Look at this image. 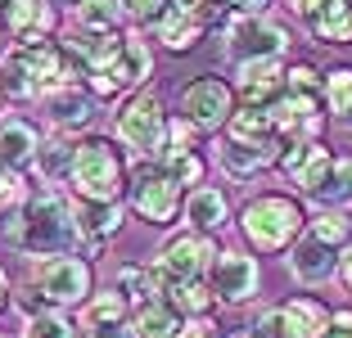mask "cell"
<instances>
[{"mask_svg": "<svg viewBox=\"0 0 352 338\" xmlns=\"http://www.w3.org/2000/svg\"><path fill=\"white\" fill-rule=\"evenodd\" d=\"M5 244H14L19 253L32 257H54V253H73L77 248V216H73V199L63 190L36 185L14 212H5L0 221Z\"/></svg>", "mask_w": 352, "mask_h": 338, "instance_id": "obj_1", "label": "cell"}, {"mask_svg": "<svg viewBox=\"0 0 352 338\" xmlns=\"http://www.w3.org/2000/svg\"><path fill=\"white\" fill-rule=\"evenodd\" d=\"M73 77H82V72H77L73 54L63 50V41L28 36V41H14L5 63H0V95L5 100H45Z\"/></svg>", "mask_w": 352, "mask_h": 338, "instance_id": "obj_2", "label": "cell"}, {"mask_svg": "<svg viewBox=\"0 0 352 338\" xmlns=\"http://www.w3.org/2000/svg\"><path fill=\"white\" fill-rule=\"evenodd\" d=\"M126 185H131V163L122 158V149L104 135H82L73 154V176H68V199H77V203H122Z\"/></svg>", "mask_w": 352, "mask_h": 338, "instance_id": "obj_3", "label": "cell"}, {"mask_svg": "<svg viewBox=\"0 0 352 338\" xmlns=\"http://www.w3.org/2000/svg\"><path fill=\"white\" fill-rule=\"evenodd\" d=\"M239 235L244 244L253 248L258 257H271V253H289L302 235H307V212L294 194H253L249 203L239 207Z\"/></svg>", "mask_w": 352, "mask_h": 338, "instance_id": "obj_4", "label": "cell"}, {"mask_svg": "<svg viewBox=\"0 0 352 338\" xmlns=\"http://www.w3.org/2000/svg\"><path fill=\"white\" fill-rule=\"evenodd\" d=\"M28 284L41 289V297L54 311H82L95 297V267L86 253H54L36 257V267L28 271Z\"/></svg>", "mask_w": 352, "mask_h": 338, "instance_id": "obj_5", "label": "cell"}, {"mask_svg": "<svg viewBox=\"0 0 352 338\" xmlns=\"http://www.w3.org/2000/svg\"><path fill=\"white\" fill-rule=\"evenodd\" d=\"M186 185L176 181L158 158H135L131 163V185H126V203L145 225H172L176 216L186 212Z\"/></svg>", "mask_w": 352, "mask_h": 338, "instance_id": "obj_6", "label": "cell"}, {"mask_svg": "<svg viewBox=\"0 0 352 338\" xmlns=\"http://www.w3.org/2000/svg\"><path fill=\"white\" fill-rule=\"evenodd\" d=\"M167 126H172V113L163 109V100H158L154 91H135V95H126V100L118 104L113 135L135 158H163Z\"/></svg>", "mask_w": 352, "mask_h": 338, "instance_id": "obj_7", "label": "cell"}, {"mask_svg": "<svg viewBox=\"0 0 352 338\" xmlns=\"http://www.w3.org/2000/svg\"><path fill=\"white\" fill-rule=\"evenodd\" d=\"M289 27L267 14H235L221 23V45H226L230 63H249V59H285L289 50Z\"/></svg>", "mask_w": 352, "mask_h": 338, "instance_id": "obj_8", "label": "cell"}, {"mask_svg": "<svg viewBox=\"0 0 352 338\" xmlns=\"http://www.w3.org/2000/svg\"><path fill=\"white\" fill-rule=\"evenodd\" d=\"M149 72H154V50H149V41L140 32H126L122 54H118L113 63H104L100 72H91V77H86V91H91L95 100H126V95L145 91Z\"/></svg>", "mask_w": 352, "mask_h": 338, "instance_id": "obj_9", "label": "cell"}, {"mask_svg": "<svg viewBox=\"0 0 352 338\" xmlns=\"http://www.w3.org/2000/svg\"><path fill=\"white\" fill-rule=\"evenodd\" d=\"M181 113L199 131H226L230 117L239 113V95H235V82L217 77V72H204L181 91Z\"/></svg>", "mask_w": 352, "mask_h": 338, "instance_id": "obj_10", "label": "cell"}, {"mask_svg": "<svg viewBox=\"0 0 352 338\" xmlns=\"http://www.w3.org/2000/svg\"><path fill=\"white\" fill-rule=\"evenodd\" d=\"M217 235H199V230H181L158 248L154 267L163 271L167 284H186V280H208L212 262H217Z\"/></svg>", "mask_w": 352, "mask_h": 338, "instance_id": "obj_11", "label": "cell"}, {"mask_svg": "<svg viewBox=\"0 0 352 338\" xmlns=\"http://www.w3.org/2000/svg\"><path fill=\"white\" fill-rule=\"evenodd\" d=\"M271 117H276L280 135H285L289 144L294 140H321L325 117H330V104H325V95H316V91H289V86H285V95L271 104Z\"/></svg>", "mask_w": 352, "mask_h": 338, "instance_id": "obj_12", "label": "cell"}, {"mask_svg": "<svg viewBox=\"0 0 352 338\" xmlns=\"http://www.w3.org/2000/svg\"><path fill=\"white\" fill-rule=\"evenodd\" d=\"M208 284H212V293H217L221 307H244V302H253L258 297V257L239 253V248H221L217 262H212V275H208Z\"/></svg>", "mask_w": 352, "mask_h": 338, "instance_id": "obj_13", "label": "cell"}, {"mask_svg": "<svg viewBox=\"0 0 352 338\" xmlns=\"http://www.w3.org/2000/svg\"><path fill=\"white\" fill-rule=\"evenodd\" d=\"M41 113H45V122H50L54 135H68V140H73V135H82V131L95 126V95L86 91V86L68 82V86L45 95Z\"/></svg>", "mask_w": 352, "mask_h": 338, "instance_id": "obj_14", "label": "cell"}, {"mask_svg": "<svg viewBox=\"0 0 352 338\" xmlns=\"http://www.w3.org/2000/svg\"><path fill=\"white\" fill-rule=\"evenodd\" d=\"M285 82H289V63H285V59H249V63H235V95L244 104L271 109V104L285 95Z\"/></svg>", "mask_w": 352, "mask_h": 338, "instance_id": "obj_15", "label": "cell"}, {"mask_svg": "<svg viewBox=\"0 0 352 338\" xmlns=\"http://www.w3.org/2000/svg\"><path fill=\"white\" fill-rule=\"evenodd\" d=\"M73 216H77V244L86 248V257H100L109 248V239L122 230V203H77L73 199Z\"/></svg>", "mask_w": 352, "mask_h": 338, "instance_id": "obj_16", "label": "cell"}, {"mask_svg": "<svg viewBox=\"0 0 352 338\" xmlns=\"http://www.w3.org/2000/svg\"><path fill=\"white\" fill-rule=\"evenodd\" d=\"M59 14L50 0H0V27L10 41H28V36H50Z\"/></svg>", "mask_w": 352, "mask_h": 338, "instance_id": "obj_17", "label": "cell"}, {"mask_svg": "<svg viewBox=\"0 0 352 338\" xmlns=\"http://www.w3.org/2000/svg\"><path fill=\"white\" fill-rule=\"evenodd\" d=\"M289 275L298 280V284H307V289L334 280L339 275V248L321 244L316 235H302L298 244L289 248Z\"/></svg>", "mask_w": 352, "mask_h": 338, "instance_id": "obj_18", "label": "cell"}, {"mask_svg": "<svg viewBox=\"0 0 352 338\" xmlns=\"http://www.w3.org/2000/svg\"><path fill=\"white\" fill-rule=\"evenodd\" d=\"M186 230H199V235H221L230 225V199L221 185H199L186 194Z\"/></svg>", "mask_w": 352, "mask_h": 338, "instance_id": "obj_19", "label": "cell"}, {"mask_svg": "<svg viewBox=\"0 0 352 338\" xmlns=\"http://www.w3.org/2000/svg\"><path fill=\"white\" fill-rule=\"evenodd\" d=\"M41 144H45V135L36 131L23 113H0V163H10V167L23 172V167L36 163Z\"/></svg>", "mask_w": 352, "mask_h": 338, "instance_id": "obj_20", "label": "cell"}, {"mask_svg": "<svg viewBox=\"0 0 352 338\" xmlns=\"http://www.w3.org/2000/svg\"><path fill=\"white\" fill-rule=\"evenodd\" d=\"M212 27V23L204 19V14L195 10V5H186V0H176V10L163 19V27L154 32L158 36V45L163 50H172V54H190L199 41H204V32Z\"/></svg>", "mask_w": 352, "mask_h": 338, "instance_id": "obj_21", "label": "cell"}, {"mask_svg": "<svg viewBox=\"0 0 352 338\" xmlns=\"http://www.w3.org/2000/svg\"><path fill=\"white\" fill-rule=\"evenodd\" d=\"M113 289H122L126 297H131V307H149V302H163L167 297V280L163 271L154 267V262H126V267H118L113 275Z\"/></svg>", "mask_w": 352, "mask_h": 338, "instance_id": "obj_22", "label": "cell"}, {"mask_svg": "<svg viewBox=\"0 0 352 338\" xmlns=\"http://www.w3.org/2000/svg\"><path fill=\"white\" fill-rule=\"evenodd\" d=\"M73 154H77V140H68V135H50V140L41 144L36 163H32L36 181L50 185V190H68V176H73Z\"/></svg>", "mask_w": 352, "mask_h": 338, "instance_id": "obj_23", "label": "cell"}, {"mask_svg": "<svg viewBox=\"0 0 352 338\" xmlns=\"http://www.w3.org/2000/svg\"><path fill=\"white\" fill-rule=\"evenodd\" d=\"M131 297L122 293V289H100V293L86 302L82 311H77V329H100V325H131Z\"/></svg>", "mask_w": 352, "mask_h": 338, "instance_id": "obj_24", "label": "cell"}, {"mask_svg": "<svg viewBox=\"0 0 352 338\" xmlns=\"http://www.w3.org/2000/svg\"><path fill=\"white\" fill-rule=\"evenodd\" d=\"M126 19H131L126 0H73L68 27H86V32H122Z\"/></svg>", "mask_w": 352, "mask_h": 338, "instance_id": "obj_25", "label": "cell"}, {"mask_svg": "<svg viewBox=\"0 0 352 338\" xmlns=\"http://www.w3.org/2000/svg\"><path fill=\"white\" fill-rule=\"evenodd\" d=\"M186 325V316L172 307V302H149V307L131 311V338H176Z\"/></svg>", "mask_w": 352, "mask_h": 338, "instance_id": "obj_26", "label": "cell"}, {"mask_svg": "<svg viewBox=\"0 0 352 338\" xmlns=\"http://www.w3.org/2000/svg\"><path fill=\"white\" fill-rule=\"evenodd\" d=\"M311 36L321 45H352V0H325V10L311 19Z\"/></svg>", "mask_w": 352, "mask_h": 338, "instance_id": "obj_27", "label": "cell"}, {"mask_svg": "<svg viewBox=\"0 0 352 338\" xmlns=\"http://www.w3.org/2000/svg\"><path fill=\"white\" fill-rule=\"evenodd\" d=\"M167 302L186 320H199V316H212V307H221L217 293L208 280H186V284H167Z\"/></svg>", "mask_w": 352, "mask_h": 338, "instance_id": "obj_28", "label": "cell"}, {"mask_svg": "<svg viewBox=\"0 0 352 338\" xmlns=\"http://www.w3.org/2000/svg\"><path fill=\"white\" fill-rule=\"evenodd\" d=\"M307 235H316L321 244L330 248H348L352 244V212L348 207H316V212L307 216Z\"/></svg>", "mask_w": 352, "mask_h": 338, "instance_id": "obj_29", "label": "cell"}, {"mask_svg": "<svg viewBox=\"0 0 352 338\" xmlns=\"http://www.w3.org/2000/svg\"><path fill=\"white\" fill-rule=\"evenodd\" d=\"M307 203H316V207H348L352 203V158H339V154H334L330 176L321 181V190H316Z\"/></svg>", "mask_w": 352, "mask_h": 338, "instance_id": "obj_30", "label": "cell"}, {"mask_svg": "<svg viewBox=\"0 0 352 338\" xmlns=\"http://www.w3.org/2000/svg\"><path fill=\"white\" fill-rule=\"evenodd\" d=\"M217 167L230 176L235 185H249V181H258L262 172H267V163H262L253 149H244V144H235V140H226L217 149Z\"/></svg>", "mask_w": 352, "mask_h": 338, "instance_id": "obj_31", "label": "cell"}, {"mask_svg": "<svg viewBox=\"0 0 352 338\" xmlns=\"http://www.w3.org/2000/svg\"><path fill=\"white\" fill-rule=\"evenodd\" d=\"M158 163H163L181 185H186V190H199V185H204V176H208V158L199 154V149H163V158H158Z\"/></svg>", "mask_w": 352, "mask_h": 338, "instance_id": "obj_32", "label": "cell"}, {"mask_svg": "<svg viewBox=\"0 0 352 338\" xmlns=\"http://www.w3.org/2000/svg\"><path fill=\"white\" fill-rule=\"evenodd\" d=\"M19 338H77V320L68 311H41V316L23 320Z\"/></svg>", "mask_w": 352, "mask_h": 338, "instance_id": "obj_33", "label": "cell"}, {"mask_svg": "<svg viewBox=\"0 0 352 338\" xmlns=\"http://www.w3.org/2000/svg\"><path fill=\"white\" fill-rule=\"evenodd\" d=\"M325 104H330V117H339V122L352 113V68L348 63L325 72Z\"/></svg>", "mask_w": 352, "mask_h": 338, "instance_id": "obj_34", "label": "cell"}, {"mask_svg": "<svg viewBox=\"0 0 352 338\" xmlns=\"http://www.w3.org/2000/svg\"><path fill=\"white\" fill-rule=\"evenodd\" d=\"M28 194H32V190H28V181H23L19 167L0 163V212H14V207H19Z\"/></svg>", "mask_w": 352, "mask_h": 338, "instance_id": "obj_35", "label": "cell"}, {"mask_svg": "<svg viewBox=\"0 0 352 338\" xmlns=\"http://www.w3.org/2000/svg\"><path fill=\"white\" fill-rule=\"evenodd\" d=\"M126 10H131V19L140 23V27H163V19L176 10V0H126Z\"/></svg>", "mask_w": 352, "mask_h": 338, "instance_id": "obj_36", "label": "cell"}, {"mask_svg": "<svg viewBox=\"0 0 352 338\" xmlns=\"http://www.w3.org/2000/svg\"><path fill=\"white\" fill-rule=\"evenodd\" d=\"M199 126L190 122L186 113H172V126H167V149H199Z\"/></svg>", "mask_w": 352, "mask_h": 338, "instance_id": "obj_37", "label": "cell"}, {"mask_svg": "<svg viewBox=\"0 0 352 338\" xmlns=\"http://www.w3.org/2000/svg\"><path fill=\"white\" fill-rule=\"evenodd\" d=\"M289 91H316V95H325V72H316L311 63H289Z\"/></svg>", "mask_w": 352, "mask_h": 338, "instance_id": "obj_38", "label": "cell"}, {"mask_svg": "<svg viewBox=\"0 0 352 338\" xmlns=\"http://www.w3.org/2000/svg\"><path fill=\"white\" fill-rule=\"evenodd\" d=\"M176 338H226V329H221L212 316H199V320H186Z\"/></svg>", "mask_w": 352, "mask_h": 338, "instance_id": "obj_39", "label": "cell"}, {"mask_svg": "<svg viewBox=\"0 0 352 338\" xmlns=\"http://www.w3.org/2000/svg\"><path fill=\"white\" fill-rule=\"evenodd\" d=\"M86 338H131V325H100V329H86Z\"/></svg>", "mask_w": 352, "mask_h": 338, "instance_id": "obj_40", "label": "cell"}, {"mask_svg": "<svg viewBox=\"0 0 352 338\" xmlns=\"http://www.w3.org/2000/svg\"><path fill=\"white\" fill-rule=\"evenodd\" d=\"M339 280H343V289L352 293V244L339 253Z\"/></svg>", "mask_w": 352, "mask_h": 338, "instance_id": "obj_41", "label": "cell"}, {"mask_svg": "<svg viewBox=\"0 0 352 338\" xmlns=\"http://www.w3.org/2000/svg\"><path fill=\"white\" fill-rule=\"evenodd\" d=\"M14 307V284H10V275H5V267H0V316Z\"/></svg>", "mask_w": 352, "mask_h": 338, "instance_id": "obj_42", "label": "cell"}, {"mask_svg": "<svg viewBox=\"0 0 352 338\" xmlns=\"http://www.w3.org/2000/svg\"><path fill=\"white\" fill-rule=\"evenodd\" d=\"M271 0H235V14H267Z\"/></svg>", "mask_w": 352, "mask_h": 338, "instance_id": "obj_43", "label": "cell"}, {"mask_svg": "<svg viewBox=\"0 0 352 338\" xmlns=\"http://www.w3.org/2000/svg\"><path fill=\"white\" fill-rule=\"evenodd\" d=\"M334 325H339V329H352V307H339V311H334Z\"/></svg>", "mask_w": 352, "mask_h": 338, "instance_id": "obj_44", "label": "cell"}, {"mask_svg": "<svg viewBox=\"0 0 352 338\" xmlns=\"http://www.w3.org/2000/svg\"><path fill=\"white\" fill-rule=\"evenodd\" d=\"M10 45H14V41L5 36V27H0V63H5V54H10Z\"/></svg>", "mask_w": 352, "mask_h": 338, "instance_id": "obj_45", "label": "cell"}, {"mask_svg": "<svg viewBox=\"0 0 352 338\" xmlns=\"http://www.w3.org/2000/svg\"><path fill=\"white\" fill-rule=\"evenodd\" d=\"M226 338H258L253 329H226Z\"/></svg>", "mask_w": 352, "mask_h": 338, "instance_id": "obj_46", "label": "cell"}, {"mask_svg": "<svg viewBox=\"0 0 352 338\" xmlns=\"http://www.w3.org/2000/svg\"><path fill=\"white\" fill-rule=\"evenodd\" d=\"M325 338H352V329H339V325H330V334Z\"/></svg>", "mask_w": 352, "mask_h": 338, "instance_id": "obj_47", "label": "cell"}, {"mask_svg": "<svg viewBox=\"0 0 352 338\" xmlns=\"http://www.w3.org/2000/svg\"><path fill=\"white\" fill-rule=\"evenodd\" d=\"M343 126H348V131H352V113H348V117H343Z\"/></svg>", "mask_w": 352, "mask_h": 338, "instance_id": "obj_48", "label": "cell"}, {"mask_svg": "<svg viewBox=\"0 0 352 338\" xmlns=\"http://www.w3.org/2000/svg\"><path fill=\"white\" fill-rule=\"evenodd\" d=\"M0 100H5V95H0Z\"/></svg>", "mask_w": 352, "mask_h": 338, "instance_id": "obj_49", "label": "cell"}]
</instances>
